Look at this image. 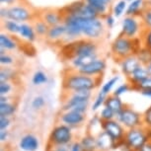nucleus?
I'll return each mask as SVG.
<instances>
[{"label": "nucleus", "mask_w": 151, "mask_h": 151, "mask_svg": "<svg viewBox=\"0 0 151 151\" xmlns=\"http://www.w3.org/2000/svg\"><path fill=\"white\" fill-rule=\"evenodd\" d=\"M102 77H92L84 75L77 70L69 69L64 74L62 80L63 92H73L78 90H91L94 91L100 85Z\"/></svg>", "instance_id": "1"}, {"label": "nucleus", "mask_w": 151, "mask_h": 151, "mask_svg": "<svg viewBox=\"0 0 151 151\" xmlns=\"http://www.w3.org/2000/svg\"><path fill=\"white\" fill-rule=\"evenodd\" d=\"M98 53V44L96 41L88 39H78L76 41L69 42L61 48V55L66 60L83 55H91Z\"/></svg>", "instance_id": "2"}, {"label": "nucleus", "mask_w": 151, "mask_h": 151, "mask_svg": "<svg viewBox=\"0 0 151 151\" xmlns=\"http://www.w3.org/2000/svg\"><path fill=\"white\" fill-rule=\"evenodd\" d=\"M141 45H139L138 39H129L127 37L119 35L114 40L111 45V52L113 58L119 62L125 58L136 55Z\"/></svg>", "instance_id": "3"}, {"label": "nucleus", "mask_w": 151, "mask_h": 151, "mask_svg": "<svg viewBox=\"0 0 151 151\" xmlns=\"http://www.w3.org/2000/svg\"><path fill=\"white\" fill-rule=\"evenodd\" d=\"M148 141H150L149 132L146 127H140L127 129L121 145H122L127 151H140Z\"/></svg>", "instance_id": "4"}, {"label": "nucleus", "mask_w": 151, "mask_h": 151, "mask_svg": "<svg viewBox=\"0 0 151 151\" xmlns=\"http://www.w3.org/2000/svg\"><path fill=\"white\" fill-rule=\"evenodd\" d=\"M61 12L63 16L69 15L82 19H96L100 17L97 11L88 3H86L84 0H79V1L68 4L67 6L62 8Z\"/></svg>", "instance_id": "5"}, {"label": "nucleus", "mask_w": 151, "mask_h": 151, "mask_svg": "<svg viewBox=\"0 0 151 151\" xmlns=\"http://www.w3.org/2000/svg\"><path fill=\"white\" fill-rule=\"evenodd\" d=\"M74 138L73 129L61 122L52 127L48 135L47 144L50 145H70Z\"/></svg>", "instance_id": "6"}, {"label": "nucleus", "mask_w": 151, "mask_h": 151, "mask_svg": "<svg viewBox=\"0 0 151 151\" xmlns=\"http://www.w3.org/2000/svg\"><path fill=\"white\" fill-rule=\"evenodd\" d=\"M82 34L85 39L91 41H98L104 36L105 27L103 22L99 18L96 19H82L80 18Z\"/></svg>", "instance_id": "7"}, {"label": "nucleus", "mask_w": 151, "mask_h": 151, "mask_svg": "<svg viewBox=\"0 0 151 151\" xmlns=\"http://www.w3.org/2000/svg\"><path fill=\"white\" fill-rule=\"evenodd\" d=\"M116 119L121 122L127 130L143 127L142 114L138 113L132 107L125 106L124 109L116 116Z\"/></svg>", "instance_id": "8"}, {"label": "nucleus", "mask_w": 151, "mask_h": 151, "mask_svg": "<svg viewBox=\"0 0 151 151\" xmlns=\"http://www.w3.org/2000/svg\"><path fill=\"white\" fill-rule=\"evenodd\" d=\"M91 105V100H85L72 96L69 93H65L63 103H62V112H77L86 115L88 109Z\"/></svg>", "instance_id": "9"}, {"label": "nucleus", "mask_w": 151, "mask_h": 151, "mask_svg": "<svg viewBox=\"0 0 151 151\" xmlns=\"http://www.w3.org/2000/svg\"><path fill=\"white\" fill-rule=\"evenodd\" d=\"M138 17L127 16L122 20V33L121 35L127 37L129 39H137L141 35L142 30L144 29L141 21H138Z\"/></svg>", "instance_id": "10"}, {"label": "nucleus", "mask_w": 151, "mask_h": 151, "mask_svg": "<svg viewBox=\"0 0 151 151\" xmlns=\"http://www.w3.org/2000/svg\"><path fill=\"white\" fill-rule=\"evenodd\" d=\"M63 24L65 28H66V36H65V38L69 42L76 41L81 36H83L81 29L80 18L69 15H64Z\"/></svg>", "instance_id": "11"}, {"label": "nucleus", "mask_w": 151, "mask_h": 151, "mask_svg": "<svg viewBox=\"0 0 151 151\" xmlns=\"http://www.w3.org/2000/svg\"><path fill=\"white\" fill-rule=\"evenodd\" d=\"M34 14L29 7L25 5H13L8 7L7 20H13L18 23H25L34 19Z\"/></svg>", "instance_id": "12"}, {"label": "nucleus", "mask_w": 151, "mask_h": 151, "mask_svg": "<svg viewBox=\"0 0 151 151\" xmlns=\"http://www.w3.org/2000/svg\"><path fill=\"white\" fill-rule=\"evenodd\" d=\"M102 127H103L104 132H107L121 146V144L124 141L125 132H127L124 125L115 119H112V121L104 122L103 124H102Z\"/></svg>", "instance_id": "13"}, {"label": "nucleus", "mask_w": 151, "mask_h": 151, "mask_svg": "<svg viewBox=\"0 0 151 151\" xmlns=\"http://www.w3.org/2000/svg\"><path fill=\"white\" fill-rule=\"evenodd\" d=\"M58 121L63 124H66L70 127L71 129H76L86 121V115L85 114H80L77 112H62L59 114Z\"/></svg>", "instance_id": "14"}, {"label": "nucleus", "mask_w": 151, "mask_h": 151, "mask_svg": "<svg viewBox=\"0 0 151 151\" xmlns=\"http://www.w3.org/2000/svg\"><path fill=\"white\" fill-rule=\"evenodd\" d=\"M107 68V62L104 58H97L91 63L85 65L81 67L77 71L84 75L92 76V77H99V76L103 75Z\"/></svg>", "instance_id": "15"}, {"label": "nucleus", "mask_w": 151, "mask_h": 151, "mask_svg": "<svg viewBox=\"0 0 151 151\" xmlns=\"http://www.w3.org/2000/svg\"><path fill=\"white\" fill-rule=\"evenodd\" d=\"M40 18L44 20L48 27L56 26L63 23V14L61 9H45L41 13Z\"/></svg>", "instance_id": "16"}, {"label": "nucleus", "mask_w": 151, "mask_h": 151, "mask_svg": "<svg viewBox=\"0 0 151 151\" xmlns=\"http://www.w3.org/2000/svg\"><path fill=\"white\" fill-rule=\"evenodd\" d=\"M96 142H97V149H98V151H113L116 149V148H119V146L104 130H102L96 136Z\"/></svg>", "instance_id": "17"}, {"label": "nucleus", "mask_w": 151, "mask_h": 151, "mask_svg": "<svg viewBox=\"0 0 151 151\" xmlns=\"http://www.w3.org/2000/svg\"><path fill=\"white\" fill-rule=\"evenodd\" d=\"M18 146L22 151H37L40 148V140L33 133H26L20 138Z\"/></svg>", "instance_id": "18"}, {"label": "nucleus", "mask_w": 151, "mask_h": 151, "mask_svg": "<svg viewBox=\"0 0 151 151\" xmlns=\"http://www.w3.org/2000/svg\"><path fill=\"white\" fill-rule=\"evenodd\" d=\"M140 64L141 63L136 55H130L129 58H125L124 59H122V61H119L121 70L122 74H124L127 78H129L133 73V71H134Z\"/></svg>", "instance_id": "19"}, {"label": "nucleus", "mask_w": 151, "mask_h": 151, "mask_svg": "<svg viewBox=\"0 0 151 151\" xmlns=\"http://www.w3.org/2000/svg\"><path fill=\"white\" fill-rule=\"evenodd\" d=\"M149 75V72L147 70L146 65L140 64L136 69L133 71V73L129 76L127 79V82L132 85V87L133 88L135 85H137L139 82H141L142 80H144L145 78H147Z\"/></svg>", "instance_id": "20"}, {"label": "nucleus", "mask_w": 151, "mask_h": 151, "mask_svg": "<svg viewBox=\"0 0 151 151\" xmlns=\"http://www.w3.org/2000/svg\"><path fill=\"white\" fill-rule=\"evenodd\" d=\"M65 36H66V28L62 23V24L56 25V26L50 27L45 39L50 42H58L59 40L65 38Z\"/></svg>", "instance_id": "21"}, {"label": "nucleus", "mask_w": 151, "mask_h": 151, "mask_svg": "<svg viewBox=\"0 0 151 151\" xmlns=\"http://www.w3.org/2000/svg\"><path fill=\"white\" fill-rule=\"evenodd\" d=\"M98 55H99V53H95V55H91L78 56V58L71 59L69 61V65L71 68H69V69H73V70L80 69L81 67H83L85 65L91 63V62L94 61L95 59L99 58Z\"/></svg>", "instance_id": "22"}, {"label": "nucleus", "mask_w": 151, "mask_h": 151, "mask_svg": "<svg viewBox=\"0 0 151 151\" xmlns=\"http://www.w3.org/2000/svg\"><path fill=\"white\" fill-rule=\"evenodd\" d=\"M104 107H107V108H109V109H111L116 116L124 109L125 104L122 102L121 97H116V96H114L113 94H111V95L107 97Z\"/></svg>", "instance_id": "23"}, {"label": "nucleus", "mask_w": 151, "mask_h": 151, "mask_svg": "<svg viewBox=\"0 0 151 151\" xmlns=\"http://www.w3.org/2000/svg\"><path fill=\"white\" fill-rule=\"evenodd\" d=\"M84 1L89 4L91 7H93L99 14V16L106 17L110 14L109 10L111 4L107 3L105 0H84Z\"/></svg>", "instance_id": "24"}, {"label": "nucleus", "mask_w": 151, "mask_h": 151, "mask_svg": "<svg viewBox=\"0 0 151 151\" xmlns=\"http://www.w3.org/2000/svg\"><path fill=\"white\" fill-rule=\"evenodd\" d=\"M20 37H22L24 40H26L29 42H33L36 41L37 39V34L35 32L33 25H29L27 23H22L20 26Z\"/></svg>", "instance_id": "25"}, {"label": "nucleus", "mask_w": 151, "mask_h": 151, "mask_svg": "<svg viewBox=\"0 0 151 151\" xmlns=\"http://www.w3.org/2000/svg\"><path fill=\"white\" fill-rule=\"evenodd\" d=\"M80 145L83 151H98L97 149V142L96 136H94L90 133H86L79 139Z\"/></svg>", "instance_id": "26"}, {"label": "nucleus", "mask_w": 151, "mask_h": 151, "mask_svg": "<svg viewBox=\"0 0 151 151\" xmlns=\"http://www.w3.org/2000/svg\"><path fill=\"white\" fill-rule=\"evenodd\" d=\"M144 7V0H133L130 2L127 9V16H134V17H140L142 9Z\"/></svg>", "instance_id": "27"}, {"label": "nucleus", "mask_w": 151, "mask_h": 151, "mask_svg": "<svg viewBox=\"0 0 151 151\" xmlns=\"http://www.w3.org/2000/svg\"><path fill=\"white\" fill-rule=\"evenodd\" d=\"M0 47L4 48L6 52L7 50H14L18 47V44L9 35L2 33L0 35Z\"/></svg>", "instance_id": "28"}, {"label": "nucleus", "mask_w": 151, "mask_h": 151, "mask_svg": "<svg viewBox=\"0 0 151 151\" xmlns=\"http://www.w3.org/2000/svg\"><path fill=\"white\" fill-rule=\"evenodd\" d=\"M102 124H103V122L101 121V119L99 118L98 115L94 116L93 118H91V119L88 122V132L87 133H90V134L93 135V132H96V134L98 135L100 132L103 130V127H102ZM96 135V136H97Z\"/></svg>", "instance_id": "29"}, {"label": "nucleus", "mask_w": 151, "mask_h": 151, "mask_svg": "<svg viewBox=\"0 0 151 151\" xmlns=\"http://www.w3.org/2000/svg\"><path fill=\"white\" fill-rule=\"evenodd\" d=\"M17 112V105L14 102L0 104V116L12 118Z\"/></svg>", "instance_id": "30"}, {"label": "nucleus", "mask_w": 151, "mask_h": 151, "mask_svg": "<svg viewBox=\"0 0 151 151\" xmlns=\"http://www.w3.org/2000/svg\"><path fill=\"white\" fill-rule=\"evenodd\" d=\"M119 79H121V77H119V75L113 76L112 78H110L109 80L106 81L103 85H102L101 89H100V92L103 93L104 95H106V96L111 95V94H112V91L115 90L114 88H115L116 83L119 81Z\"/></svg>", "instance_id": "31"}, {"label": "nucleus", "mask_w": 151, "mask_h": 151, "mask_svg": "<svg viewBox=\"0 0 151 151\" xmlns=\"http://www.w3.org/2000/svg\"><path fill=\"white\" fill-rule=\"evenodd\" d=\"M17 76L16 70L12 67H2L0 71V82H12Z\"/></svg>", "instance_id": "32"}, {"label": "nucleus", "mask_w": 151, "mask_h": 151, "mask_svg": "<svg viewBox=\"0 0 151 151\" xmlns=\"http://www.w3.org/2000/svg\"><path fill=\"white\" fill-rule=\"evenodd\" d=\"M140 19L145 29H151V5L144 4V7L142 9Z\"/></svg>", "instance_id": "33"}, {"label": "nucleus", "mask_w": 151, "mask_h": 151, "mask_svg": "<svg viewBox=\"0 0 151 151\" xmlns=\"http://www.w3.org/2000/svg\"><path fill=\"white\" fill-rule=\"evenodd\" d=\"M33 27H34V29H35L37 36H39V37H47L48 30H50V27L47 25V23H45L44 20H42L41 18L34 22Z\"/></svg>", "instance_id": "34"}, {"label": "nucleus", "mask_w": 151, "mask_h": 151, "mask_svg": "<svg viewBox=\"0 0 151 151\" xmlns=\"http://www.w3.org/2000/svg\"><path fill=\"white\" fill-rule=\"evenodd\" d=\"M107 97L108 96L104 95L103 93H101L99 91L97 96L95 97V99H94L92 105H91V111L92 112H97V111L101 110V108L105 106V102H106Z\"/></svg>", "instance_id": "35"}, {"label": "nucleus", "mask_w": 151, "mask_h": 151, "mask_svg": "<svg viewBox=\"0 0 151 151\" xmlns=\"http://www.w3.org/2000/svg\"><path fill=\"white\" fill-rule=\"evenodd\" d=\"M136 55H137V58L141 64L147 65L149 62H151V50H149L146 47H141L139 48L137 53H136Z\"/></svg>", "instance_id": "36"}, {"label": "nucleus", "mask_w": 151, "mask_h": 151, "mask_svg": "<svg viewBox=\"0 0 151 151\" xmlns=\"http://www.w3.org/2000/svg\"><path fill=\"white\" fill-rule=\"evenodd\" d=\"M47 81H48V77H47V73H45L44 71L38 70L34 73L32 82L35 86H42V85L47 83Z\"/></svg>", "instance_id": "37"}, {"label": "nucleus", "mask_w": 151, "mask_h": 151, "mask_svg": "<svg viewBox=\"0 0 151 151\" xmlns=\"http://www.w3.org/2000/svg\"><path fill=\"white\" fill-rule=\"evenodd\" d=\"M2 26H3V28L7 32L15 35V34H19L21 24H19L18 22L13 21V20H4L2 22Z\"/></svg>", "instance_id": "38"}, {"label": "nucleus", "mask_w": 151, "mask_h": 151, "mask_svg": "<svg viewBox=\"0 0 151 151\" xmlns=\"http://www.w3.org/2000/svg\"><path fill=\"white\" fill-rule=\"evenodd\" d=\"M99 118L101 119L102 122H108V121H112V119H116V114L113 112L112 110L109 109L107 107H103L101 109L99 113Z\"/></svg>", "instance_id": "39"}, {"label": "nucleus", "mask_w": 151, "mask_h": 151, "mask_svg": "<svg viewBox=\"0 0 151 151\" xmlns=\"http://www.w3.org/2000/svg\"><path fill=\"white\" fill-rule=\"evenodd\" d=\"M141 42H142V47L148 48L149 50H151V29H144L142 30V33L140 35Z\"/></svg>", "instance_id": "40"}, {"label": "nucleus", "mask_w": 151, "mask_h": 151, "mask_svg": "<svg viewBox=\"0 0 151 151\" xmlns=\"http://www.w3.org/2000/svg\"><path fill=\"white\" fill-rule=\"evenodd\" d=\"M132 85H130L129 82H127V83H122L121 85H119V86H116V88H115V90L113 91L112 94L114 96L122 97V95L127 94L129 90H132Z\"/></svg>", "instance_id": "41"}, {"label": "nucleus", "mask_w": 151, "mask_h": 151, "mask_svg": "<svg viewBox=\"0 0 151 151\" xmlns=\"http://www.w3.org/2000/svg\"><path fill=\"white\" fill-rule=\"evenodd\" d=\"M125 8H127V1L125 0H119L113 8V15L115 18H119L122 15L124 12Z\"/></svg>", "instance_id": "42"}, {"label": "nucleus", "mask_w": 151, "mask_h": 151, "mask_svg": "<svg viewBox=\"0 0 151 151\" xmlns=\"http://www.w3.org/2000/svg\"><path fill=\"white\" fill-rule=\"evenodd\" d=\"M132 89L137 90L139 92H141V91H146V90H151V76H148L144 80L139 82V83L137 85H135Z\"/></svg>", "instance_id": "43"}, {"label": "nucleus", "mask_w": 151, "mask_h": 151, "mask_svg": "<svg viewBox=\"0 0 151 151\" xmlns=\"http://www.w3.org/2000/svg\"><path fill=\"white\" fill-rule=\"evenodd\" d=\"M45 99L42 96H36L35 98L32 100L31 106L35 111H40L45 107Z\"/></svg>", "instance_id": "44"}, {"label": "nucleus", "mask_w": 151, "mask_h": 151, "mask_svg": "<svg viewBox=\"0 0 151 151\" xmlns=\"http://www.w3.org/2000/svg\"><path fill=\"white\" fill-rule=\"evenodd\" d=\"M13 90L11 82H0V96H9Z\"/></svg>", "instance_id": "45"}, {"label": "nucleus", "mask_w": 151, "mask_h": 151, "mask_svg": "<svg viewBox=\"0 0 151 151\" xmlns=\"http://www.w3.org/2000/svg\"><path fill=\"white\" fill-rule=\"evenodd\" d=\"M142 122H143L144 127H146L147 129H151V106L148 107L142 114Z\"/></svg>", "instance_id": "46"}, {"label": "nucleus", "mask_w": 151, "mask_h": 151, "mask_svg": "<svg viewBox=\"0 0 151 151\" xmlns=\"http://www.w3.org/2000/svg\"><path fill=\"white\" fill-rule=\"evenodd\" d=\"M14 58L11 55H9L8 53H5V55H0V62H1L2 66H9V65L14 63Z\"/></svg>", "instance_id": "47"}, {"label": "nucleus", "mask_w": 151, "mask_h": 151, "mask_svg": "<svg viewBox=\"0 0 151 151\" xmlns=\"http://www.w3.org/2000/svg\"><path fill=\"white\" fill-rule=\"evenodd\" d=\"M11 125V118L0 116V130H8Z\"/></svg>", "instance_id": "48"}, {"label": "nucleus", "mask_w": 151, "mask_h": 151, "mask_svg": "<svg viewBox=\"0 0 151 151\" xmlns=\"http://www.w3.org/2000/svg\"><path fill=\"white\" fill-rule=\"evenodd\" d=\"M70 145H50L47 144V151H69Z\"/></svg>", "instance_id": "49"}, {"label": "nucleus", "mask_w": 151, "mask_h": 151, "mask_svg": "<svg viewBox=\"0 0 151 151\" xmlns=\"http://www.w3.org/2000/svg\"><path fill=\"white\" fill-rule=\"evenodd\" d=\"M106 24H107V26L110 28H113L114 27V25H115V17H114L113 14H109V15H107L106 17Z\"/></svg>", "instance_id": "50"}, {"label": "nucleus", "mask_w": 151, "mask_h": 151, "mask_svg": "<svg viewBox=\"0 0 151 151\" xmlns=\"http://www.w3.org/2000/svg\"><path fill=\"white\" fill-rule=\"evenodd\" d=\"M69 151H83V149H82V147H81L80 142H79V140H77V141H73L72 143L70 144Z\"/></svg>", "instance_id": "51"}, {"label": "nucleus", "mask_w": 151, "mask_h": 151, "mask_svg": "<svg viewBox=\"0 0 151 151\" xmlns=\"http://www.w3.org/2000/svg\"><path fill=\"white\" fill-rule=\"evenodd\" d=\"M10 133L8 130H0V140H1L2 143L4 142H7L8 139H9Z\"/></svg>", "instance_id": "52"}, {"label": "nucleus", "mask_w": 151, "mask_h": 151, "mask_svg": "<svg viewBox=\"0 0 151 151\" xmlns=\"http://www.w3.org/2000/svg\"><path fill=\"white\" fill-rule=\"evenodd\" d=\"M7 13H8V8L7 7H2L1 11H0V16H1V19L3 20H7Z\"/></svg>", "instance_id": "53"}, {"label": "nucleus", "mask_w": 151, "mask_h": 151, "mask_svg": "<svg viewBox=\"0 0 151 151\" xmlns=\"http://www.w3.org/2000/svg\"><path fill=\"white\" fill-rule=\"evenodd\" d=\"M8 102H13L12 100H11L10 96H0V104L8 103Z\"/></svg>", "instance_id": "54"}, {"label": "nucleus", "mask_w": 151, "mask_h": 151, "mask_svg": "<svg viewBox=\"0 0 151 151\" xmlns=\"http://www.w3.org/2000/svg\"><path fill=\"white\" fill-rule=\"evenodd\" d=\"M140 94L145 98L151 99V90H146V91H141Z\"/></svg>", "instance_id": "55"}, {"label": "nucleus", "mask_w": 151, "mask_h": 151, "mask_svg": "<svg viewBox=\"0 0 151 151\" xmlns=\"http://www.w3.org/2000/svg\"><path fill=\"white\" fill-rule=\"evenodd\" d=\"M17 0H0V2H1V4H6V5H12L14 3H16Z\"/></svg>", "instance_id": "56"}, {"label": "nucleus", "mask_w": 151, "mask_h": 151, "mask_svg": "<svg viewBox=\"0 0 151 151\" xmlns=\"http://www.w3.org/2000/svg\"><path fill=\"white\" fill-rule=\"evenodd\" d=\"M140 151H151V140L148 141L147 143L142 147V149Z\"/></svg>", "instance_id": "57"}, {"label": "nucleus", "mask_w": 151, "mask_h": 151, "mask_svg": "<svg viewBox=\"0 0 151 151\" xmlns=\"http://www.w3.org/2000/svg\"><path fill=\"white\" fill-rule=\"evenodd\" d=\"M146 67H147L148 72H149V75L151 76V62H149V63L146 65Z\"/></svg>", "instance_id": "58"}, {"label": "nucleus", "mask_w": 151, "mask_h": 151, "mask_svg": "<svg viewBox=\"0 0 151 151\" xmlns=\"http://www.w3.org/2000/svg\"><path fill=\"white\" fill-rule=\"evenodd\" d=\"M105 1L107 2V3H109V4H111L113 2V0H105Z\"/></svg>", "instance_id": "59"}, {"label": "nucleus", "mask_w": 151, "mask_h": 151, "mask_svg": "<svg viewBox=\"0 0 151 151\" xmlns=\"http://www.w3.org/2000/svg\"><path fill=\"white\" fill-rule=\"evenodd\" d=\"M125 1H130V2H132L133 0H125Z\"/></svg>", "instance_id": "60"}]
</instances>
